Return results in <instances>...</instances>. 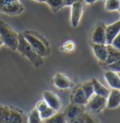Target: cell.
Masks as SVG:
<instances>
[{"mask_svg":"<svg viewBox=\"0 0 120 123\" xmlns=\"http://www.w3.org/2000/svg\"><path fill=\"white\" fill-rule=\"evenodd\" d=\"M24 39L31 45L33 50L36 52L40 56L44 57L49 55L50 48L46 40L37 32L34 31H24L22 33Z\"/></svg>","mask_w":120,"mask_h":123,"instance_id":"1","label":"cell"},{"mask_svg":"<svg viewBox=\"0 0 120 123\" xmlns=\"http://www.w3.org/2000/svg\"><path fill=\"white\" fill-rule=\"evenodd\" d=\"M0 37L5 46L13 51H16L19 41V34L4 21H0Z\"/></svg>","mask_w":120,"mask_h":123,"instance_id":"2","label":"cell"},{"mask_svg":"<svg viewBox=\"0 0 120 123\" xmlns=\"http://www.w3.org/2000/svg\"><path fill=\"white\" fill-rule=\"evenodd\" d=\"M16 51H18L21 55L26 57L35 67H40L42 64V57L33 50V48L24 39L22 33L19 34V41H18V46Z\"/></svg>","mask_w":120,"mask_h":123,"instance_id":"3","label":"cell"},{"mask_svg":"<svg viewBox=\"0 0 120 123\" xmlns=\"http://www.w3.org/2000/svg\"><path fill=\"white\" fill-rule=\"evenodd\" d=\"M85 106L86 109L92 113H100L104 108H106V98L94 94L88 99Z\"/></svg>","mask_w":120,"mask_h":123,"instance_id":"4","label":"cell"},{"mask_svg":"<svg viewBox=\"0 0 120 123\" xmlns=\"http://www.w3.org/2000/svg\"><path fill=\"white\" fill-rule=\"evenodd\" d=\"M106 25L102 22H99L91 34V43L106 44V35H105Z\"/></svg>","mask_w":120,"mask_h":123,"instance_id":"5","label":"cell"},{"mask_svg":"<svg viewBox=\"0 0 120 123\" xmlns=\"http://www.w3.org/2000/svg\"><path fill=\"white\" fill-rule=\"evenodd\" d=\"M70 24L72 27H77L79 25L84 13L83 2H75L70 6Z\"/></svg>","mask_w":120,"mask_h":123,"instance_id":"6","label":"cell"},{"mask_svg":"<svg viewBox=\"0 0 120 123\" xmlns=\"http://www.w3.org/2000/svg\"><path fill=\"white\" fill-rule=\"evenodd\" d=\"M24 10V7L19 1H16V2L5 4L0 9V12L3 14L9 15V16H16V15L21 14Z\"/></svg>","mask_w":120,"mask_h":123,"instance_id":"7","label":"cell"},{"mask_svg":"<svg viewBox=\"0 0 120 123\" xmlns=\"http://www.w3.org/2000/svg\"><path fill=\"white\" fill-rule=\"evenodd\" d=\"M43 100L45 101V103H47L51 108H53L55 112H58L62 106V102L60 100V98L53 91L46 90L43 92Z\"/></svg>","mask_w":120,"mask_h":123,"instance_id":"8","label":"cell"},{"mask_svg":"<svg viewBox=\"0 0 120 123\" xmlns=\"http://www.w3.org/2000/svg\"><path fill=\"white\" fill-rule=\"evenodd\" d=\"M85 111V106H83V105H78V104H74V103H71L70 104L65 112H64V115H65V117L67 119L68 123L73 120L74 118L78 117L79 116L83 115Z\"/></svg>","mask_w":120,"mask_h":123,"instance_id":"9","label":"cell"},{"mask_svg":"<svg viewBox=\"0 0 120 123\" xmlns=\"http://www.w3.org/2000/svg\"><path fill=\"white\" fill-rule=\"evenodd\" d=\"M53 84L58 89H69L72 86V82L68 76L63 73H55L53 77Z\"/></svg>","mask_w":120,"mask_h":123,"instance_id":"10","label":"cell"},{"mask_svg":"<svg viewBox=\"0 0 120 123\" xmlns=\"http://www.w3.org/2000/svg\"><path fill=\"white\" fill-rule=\"evenodd\" d=\"M120 105V89L112 88L106 98V108L115 109Z\"/></svg>","mask_w":120,"mask_h":123,"instance_id":"11","label":"cell"},{"mask_svg":"<svg viewBox=\"0 0 120 123\" xmlns=\"http://www.w3.org/2000/svg\"><path fill=\"white\" fill-rule=\"evenodd\" d=\"M35 108L39 111L42 121L45 120V119H47V118H49L50 117H52L54 114L55 113V111L53 108H51L50 106L45 103L44 100L39 101L38 103H36V107Z\"/></svg>","mask_w":120,"mask_h":123,"instance_id":"12","label":"cell"},{"mask_svg":"<svg viewBox=\"0 0 120 123\" xmlns=\"http://www.w3.org/2000/svg\"><path fill=\"white\" fill-rule=\"evenodd\" d=\"M91 48L96 58L100 63H104L107 58V44L91 43Z\"/></svg>","mask_w":120,"mask_h":123,"instance_id":"13","label":"cell"},{"mask_svg":"<svg viewBox=\"0 0 120 123\" xmlns=\"http://www.w3.org/2000/svg\"><path fill=\"white\" fill-rule=\"evenodd\" d=\"M120 32V20L106 25L105 35H106V44H111L113 40L116 37V35Z\"/></svg>","mask_w":120,"mask_h":123,"instance_id":"14","label":"cell"},{"mask_svg":"<svg viewBox=\"0 0 120 123\" xmlns=\"http://www.w3.org/2000/svg\"><path fill=\"white\" fill-rule=\"evenodd\" d=\"M87 101L88 100H87L85 94L83 91V89L81 87V85L78 86L76 88H74V90L72 91V94H71V103L85 106Z\"/></svg>","mask_w":120,"mask_h":123,"instance_id":"15","label":"cell"},{"mask_svg":"<svg viewBox=\"0 0 120 123\" xmlns=\"http://www.w3.org/2000/svg\"><path fill=\"white\" fill-rule=\"evenodd\" d=\"M104 78L111 88L120 89V79L117 72L107 70L104 72Z\"/></svg>","mask_w":120,"mask_h":123,"instance_id":"16","label":"cell"},{"mask_svg":"<svg viewBox=\"0 0 120 123\" xmlns=\"http://www.w3.org/2000/svg\"><path fill=\"white\" fill-rule=\"evenodd\" d=\"M8 123H27L26 116L20 109L11 107Z\"/></svg>","mask_w":120,"mask_h":123,"instance_id":"17","label":"cell"},{"mask_svg":"<svg viewBox=\"0 0 120 123\" xmlns=\"http://www.w3.org/2000/svg\"><path fill=\"white\" fill-rule=\"evenodd\" d=\"M92 84H93V88H94V94L99 95L101 97L107 98V96L109 95L110 89L107 88L106 86H104L100 81H98L96 78H93L92 80Z\"/></svg>","mask_w":120,"mask_h":123,"instance_id":"18","label":"cell"},{"mask_svg":"<svg viewBox=\"0 0 120 123\" xmlns=\"http://www.w3.org/2000/svg\"><path fill=\"white\" fill-rule=\"evenodd\" d=\"M118 59H120V51L113 47L111 44H107V58L103 64L108 65Z\"/></svg>","mask_w":120,"mask_h":123,"instance_id":"19","label":"cell"},{"mask_svg":"<svg viewBox=\"0 0 120 123\" xmlns=\"http://www.w3.org/2000/svg\"><path fill=\"white\" fill-rule=\"evenodd\" d=\"M43 121H44L43 123H68L64 113H59V112H55L52 117Z\"/></svg>","mask_w":120,"mask_h":123,"instance_id":"20","label":"cell"},{"mask_svg":"<svg viewBox=\"0 0 120 123\" xmlns=\"http://www.w3.org/2000/svg\"><path fill=\"white\" fill-rule=\"evenodd\" d=\"M26 119H27V123H42V119L40 117V113L36 108L32 109L27 114Z\"/></svg>","mask_w":120,"mask_h":123,"instance_id":"21","label":"cell"},{"mask_svg":"<svg viewBox=\"0 0 120 123\" xmlns=\"http://www.w3.org/2000/svg\"><path fill=\"white\" fill-rule=\"evenodd\" d=\"M11 106L0 104V123H8Z\"/></svg>","mask_w":120,"mask_h":123,"instance_id":"22","label":"cell"},{"mask_svg":"<svg viewBox=\"0 0 120 123\" xmlns=\"http://www.w3.org/2000/svg\"><path fill=\"white\" fill-rule=\"evenodd\" d=\"M81 87L83 89L84 93L85 94L87 100L89 99L91 96L94 95V88H93V84H92V81H87V82L83 83L81 85Z\"/></svg>","mask_w":120,"mask_h":123,"instance_id":"23","label":"cell"},{"mask_svg":"<svg viewBox=\"0 0 120 123\" xmlns=\"http://www.w3.org/2000/svg\"><path fill=\"white\" fill-rule=\"evenodd\" d=\"M45 3L50 7L51 10L53 11H54V12L58 11L64 7L63 0H46Z\"/></svg>","mask_w":120,"mask_h":123,"instance_id":"24","label":"cell"},{"mask_svg":"<svg viewBox=\"0 0 120 123\" xmlns=\"http://www.w3.org/2000/svg\"><path fill=\"white\" fill-rule=\"evenodd\" d=\"M120 0H106L105 1V10L107 11H115L119 10Z\"/></svg>","mask_w":120,"mask_h":123,"instance_id":"25","label":"cell"},{"mask_svg":"<svg viewBox=\"0 0 120 123\" xmlns=\"http://www.w3.org/2000/svg\"><path fill=\"white\" fill-rule=\"evenodd\" d=\"M105 68H106V70H109V71H113V72H120V59L113 62V63H111V64L105 65Z\"/></svg>","mask_w":120,"mask_h":123,"instance_id":"26","label":"cell"},{"mask_svg":"<svg viewBox=\"0 0 120 123\" xmlns=\"http://www.w3.org/2000/svg\"><path fill=\"white\" fill-rule=\"evenodd\" d=\"M74 48H75V44H74V42L71 41H66L64 44H63V46H62V50L63 51H66V52H71L74 50Z\"/></svg>","mask_w":120,"mask_h":123,"instance_id":"27","label":"cell"},{"mask_svg":"<svg viewBox=\"0 0 120 123\" xmlns=\"http://www.w3.org/2000/svg\"><path fill=\"white\" fill-rule=\"evenodd\" d=\"M111 45L113 47H114L115 49H117V50L120 51V32L116 35V37L113 40V41L111 42Z\"/></svg>","mask_w":120,"mask_h":123,"instance_id":"28","label":"cell"},{"mask_svg":"<svg viewBox=\"0 0 120 123\" xmlns=\"http://www.w3.org/2000/svg\"><path fill=\"white\" fill-rule=\"evenodd\" d=\"M84 119H85V113H84L83 115L79 116L78 117L74 118L73 120L70 121L69 123H84Z\"/></svg>","mask_w":120,"mask_h":123,"instance_id":"29","label":"cell"},{"mask_svg":"<svg viewBox=\"0 0 120 123\" xmlns=\"http://www.w3.org/2000/svg\"><path fill=\"white\" fill-rule=\"evenodd\" d=\"M84 123H100L98 120H96L94 117H92L91 116L85 114V119H84Z\"/></svg>","mask_w":120,"mask_h":123,"instance_id":"30","label":"cell"},{"mask_svg":"<svg viewBox=\"0 0 120 123\" xmlns=\"http://www.w3.org/2000/svg\"><path fill=\"white\" fill-rule=\"evenodd\" d=\"M78 0H63L64 2V7H70L73 3L77 2Z\"/></svg>","mask_w":120,"mask_h":123,"instance_id":"31","label":"cell"},{"mask_svg":"<svg viewBox=\"0 0 120 123\" xmlns=\"http://www.w3.org/2000/svg\"><path fill=\"white\" fill-rule=\"evenodd\" d=\"M16 1H19V0H0V9H1L5 4L12 3V2H16Z\"/></svg>","mask_w":120,"mask_h":123,"instance_id":"32","label":"cell"},{"mask_svg":"<svg viewBox=\"0 0 120 123\" xmlns=\"http://www.w3.org/2000/svg\"><path fill=\"white\" fill-rule=\"evenodd\" d=\"M98 0H84V2L85 3V4H88V5H90V4H94V3H96Z\"/></svg>","mask_w":120,"mask_h":123,"instance_id":"33","label":"cell"},{"mask_svg":"<svg viewBox=\"0 0 120 123\" xmlns=\"http://www.w3.org/2000/svg\"><path fill=\"white\" fill-rule=\"evenodd\" d=\"M35 1L40 2V3H45V1H46V0H35Z\"/></svg>","mask_w":120,"mask_h":123,"instance_id":"34","label":"cell"},{"mask_svg":"<svg viewBox=\"0 0 120 123\" xmlns=\"http://www.w3.org/2000/svg\"><path fill=\"white\" fill-rule=\"evenodd\" d=\"M3 45V41H2V39H1V37H0V47Z\"/></svg>","mask_w":120,"mask_h":123,"instance_id":"35","label":"cell"},{"mask_svg":"<svg viewBox=\"0 0 120 123\" xmlns=\"http://www.w3.org/2000/svg\"><path fill=\"white\" fill-rule=\"evenodd\" d=\"M118 73V75H119V79H120V72H117Z\"/></svg>","mask_w":120,"mask_h":123,"instance_id":"36","label":"cell"},{"mask_svg":"<svg viewBox=\"0 0 120 123\" xmlns=\"http://www.w3.org/2000/svg\"><path fill=\"white\" fill-rule=\"evenodd\" d=\"M118 11H119V12H120V7H119V10H118Z\"/></svg>","mask_w":120,"mask_h":123,"instance_id":"37","label":"cell"},{"mask_svg":"<svg viewBox=\"0 0 120 123\" xmlns=\"http://www.w3.org/2000/svg\"><path fill=\"white\" fill-rule=\"evenodd\" d=\"M100 1H103V0H100Z\"/></svg>","mask_w":120,"mask_h":123,"instance_id":"38","label":"cell"}]
</instances>
